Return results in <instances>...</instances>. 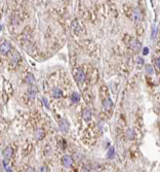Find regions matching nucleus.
I'll use <instances>...</instances> for the list:
<instances>
[{"label": "nucleus", "instance_id": "nucleus-1", "mask_svg": "<svg viewBox=\"0 0 160 172\" xmlns=\"http://www.w3.org/2000/svg\"><path fill=\"white\" fill-rule=\"evenodd\" d=\"M11 50V44L8 41H4V42L0 43V53L2 55H6L7 53H9Z\"/></svg>", "mask_w": 160, "mask_h": 172}, {"label": "nucleus", "instance_id": "nucleus-2", "mask_svg": "<svg viewBox=\"0 0 160 172\" xmlns=\"http://www.w3.org/2000/svg\"><path fill=\"white\" fill-rule=\"evenodd\" d=\"M74 78L77 83H83L85 79V74L81 69H77L74 73Z\"/></svg>", "mask_w": 160, "mask_h": 172}, {"label": "nucleus", "instance_id": "nucleus-3", "mask_svg": "<svg viewBox=\"0 0 160 172\" xmlns=\"http://www.w3.org/2000/svg\"><path fill=\"white\" fill-rule=\"evenodd\" d=\"M62 162H63V165L65 167H71L73 165V159L70 156H64Z\"/></svg>", "mask_w": 160, "mask_h": 172}, {"label": "nucleus", "instance_id": "nucleus-4", "mask_svg": "<svg viewBox=\"0 0 160 172\" xmlns=\"http://www.w3.org/2000/svg\"><path fill=\"white\" fill-rule=\"evenodd\" d=\"M130 48L132 50V51H135V52H139L141 50V47H142V45H141V42L138 40V39H132L131 41H130Z\"/></svg>", "mask_w": 160, "mask_h": 172}, {"label": "nucleus", "instance_id": "nucleus-5", "mask_svg": "<svg viewBox=\"0 0 160 172\" xmlns=\"http://www.w3.org/2000/svg\"><path fill=\"white\" fill-rule=\"evenodd\" d=\"M2 153H3V157H4L5 160H9V159L11 158V156H12V149L9 148V146H7V148L3 151Z\"/></svg>", "mask_w": 160, "mask_h": 172}, {"label": "nucleus", "instance_id": "nucleus-6", "mask_svg": "<svg viewBox=\"0 0 160 172\" xmlns=\"http://www.w3.org/2000/svg\"><path fill=\"white\" fill-rule=\"evenodd\" d=\"M62 95H63V93H62V90L59 89V88H55L54 90H52V97H55V98H61L62 97Z\"/></svg>", "mask_w": 160, "mask_h": 172}, {"label": "nucleus", "instance_id": "nucleus-7", "mask_svg": "<svg viewBox=\"0 0 160 172\" xmlns=\"http://www.w3.org/2000/svg\"><path fill=\"white\" fill-rule=\"evenodd\" d=\"M103 104H104V107L106 108L107 110H109L110 108L113 106V103H112V101H111L110 99H105V100L103 101Z\"/></svg>", "mask_w": 160, "mask_h": 172}, {"label": "nucleus", "instance_id": "nucleus-8", "mask_svg": "<svg viewBox=\"0 0 160 172\" xmlns=\"http://www.w3.org/2000/svg\"><path fill=\"white\" fill-rule=\"evenodd\" d=\"M60 128L63 131H67L68 130V124H67L66 120H61L60 121Z\"/></svg>", "mask_w": 160, "mask_h": 172}, {"label": "nucleus", "instance_id": "nucleus-9", "mask_svg": "<svg viewBox=\"0 0 160 172\" xmlns=\"http://www.w3.org/2000/svg\"><path fill=\"white\" fill-rule=\"evenodd\" d=\"M36 93H37V89H36V88H35L34 86H32V87H31V89H30V92H29V94H30V97L33 99V98L35 97Z\"/></svg>", "mask_w": 160, "mask_h": 172}, {"label": "nucleus", "instance_id": "nucleus-10", "mask_svg": "<svg viewBox=\"0 0 160 172\" xmlns=\"http://www.w3.org/2000/svg\"><path fill=\"white\" fill-rule=\"evenodd\" d=\"M71 99H72V101L73 102H78L80 99V96L78 93H76V92H74L73 94H72V97H71Z\"/></svg>", "mask_w": 160, "mask_h": 172}, {"label": "nucleus", "instance_id": "nucleus-11", "mask_svg": "<svg viewBox=\"0 0 160 172\" xmlns=\"http://www.w3.org/2000/svg\"><path fill=\"white\" fill-rule=\"evenodd\" d=\"M141 13L138 10V9H135V13H134V19L136 20V21H140L141 20Z\"/></svg>", "mask_w": 160, "mask_h": 172}, {"label": "nucleus", "instance_id": "nucleus-12", "mask_svg": "<svg viewBox=\"0 0 160 172\" xmlns=\"http://www.w3.org/2000/svg\"><path fill=\"white\" fill-rule=\"evenodd\" d=\"M146 71H147V73H148V74H150V75H152V74L154 73L153 67H152L151 65H147V66H146Z\"/></svg>", "mask_w": 160, "mask_h": 172}, {"label": "nucleus", "instance_id": "nucleus-13", "mask_svg": "<svg viewBox=\"0 0 160 172\" xmlns=\"http://www.w3.org/2000/svg\"><path fill=\"white\" fill-rule=\"evenodd\" d=\"M43 135H44V132H43V130H38V131L36 132V139H37V140L41 139V138L43 137Z\"/></svg>", "mask_w": 160, "mask_h": 172}, {"label": "nucleus", "instance_id": "nucleus-14", "mask_svg": "<svg viewBox=\"0 0 160 172\" xmlns=\"http://www.w3.org/2000/svg\"><path fill=\"white\" fill-rule=\"evenodd\" d=\"M83 118H84V120H85V121H88V120L91 118L90 112H89L88 110H85V111H84V116H83Z\"/></svg>", "mask_w": 160, "mask_h": 172}, {"label": "nucleus", "instance_id": "nucleus-15", "mask_svg": "<svg viewBox=\"0 0 160 172\" xmlns=\"http://www.w3.org/2000/svg\"><path fill=\"white\" fill-rule=\"evenodd\" d=\"M155 67L159 70L160 69V59L159 58H156V60H155Z\"/></svg>", "mask_w": 160, "mask_h": 172}, {"label": "nucleus", "instance_id": "nucleus-16", "mask_svg": "<svg viewBox=\"0 0 160 172\" xmlns=\"http://www.w3.org/2000/svg\"><path fill=\"white\" fill-rule=\"evenodd\" d=\"M156 34H157V30H156V26L154 25V26H153V33H152V38H155V37H156Z\"/></svg>", "mask_w": 160, "mask_h": 172}, {"label": "nucleus", "instance_id": "nucleus-17", "mask_svg": "<svg viewBox=\"0 0 160 172\" xmlns=\"http://www.w3.org/2000/svg\"><path fill=\"white\" fill-rule=\"evenodd\" d=\"M108 156H109V158H113V156H114V149L113 148L110 149V151L108 152Z\"/></svg>", "mask_w": 160, "mask_h": 172}, {"label": "nucleus", "instance_id": "nucleus-18", "mask_svg": "<svg viewBox=\"0 0 160 172\" xmlns=\"http://www.w3.org/2000/svg\"><path fill=\"white\" fill-rule=\"evenodd\" d=\"M42 101H43V104L45 105V107L49 108V104H48V101H47V99H46V98H42Z\"/></svg>", "mask_w": 160, "mask_h": 172}, {"label": "nucleus", "instance_id": "nucleus-19", "mask_svg": "<svg viewBox=\"0 0 160 172\" xmlns=\"http://www.w3.org/2000/svg\"><path fill=\"white\" fill-rule=\"evenodd\" d=\"M143 64H144V60H143V58H139V59H138V66H139V68H141Z\"/></svg>", "mask_w": 160, "mask_h": 172}, {"label": "nucleus", "instance_id": "nucleus-20", "mask_svg": "<svg viewBox=\"0 0 160 172\" xmlns=\"http://www.w3.org/2000/svg\"><path fill=\"white\" fill-rule=\"evenodd\" d=\"M148 53H149V50H148V47H145V48H144V52H143V54H144V55H148Z\"/></svg>", "mask_w": 160, "mask_h": 172}, {"label": "nucleus", "instance_id": "nucleus-21", "mask_svg": "<svg viewBox=\"0 0 160 172\" xmlns=\"http://www.w3.org/2000/svg\"><path fill=\"white\" fill-rule=\"evenodd\" d=\"M40 170H41V171H46V170H47V169H46V168H45V167H42V168H41V169H40Z\"/></svg>", "mask_w": 160, "mask_h": 172}, {"label": "nucleus", "instance_id": "nucleus-22", "mask_svg": "<svg viewBox=\"0 0 160 172\" xmlns=\"http://www.w3.org/2000/svg\"><path fill=\"white\" fill-rule=\"evenodd\" d=\"M1 29H2V27H1V26H0V30H1Z\"/></svg>", "mask_w": 160, "mask_h": 172}]
</instances>
